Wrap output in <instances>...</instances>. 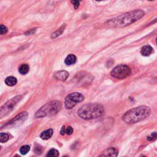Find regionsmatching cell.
I'll return each instance as SVG.
<instances>
[{"label":"cell","mask_w":157,"mask_h":157,"mask_svg":"<svg viewBox=\"0 0 157 157\" xmlns=\"http://www.w3.org/2000/svg\"><path fill=\"white\" fill-rule=\"evenodd\" d=\"M145 13L142 10H134L111 19L106 25L111 28H122L130 25L144 17Z\"/></svg>","instance_id":"cell-1"},{"label":"cell","mask_w":157,"mask_h":157,"mask_svg":"<svg viewBox=\"0 0 157 157\" xmlns=\"http://www.w3.org/2000/svg\"><path fill=\"white\" fill-rule=\"evenodd\" d=\"M150 114L151 109L149 107L140 106L127 112L123 117V120L128 124L136 123L146 119Z\"/></svg>","instance_id":"cell-2"},{"label":"cell","mask_w":157,"mask_h":157,"mask_svg":"<svg viewBox=\"0 0 157 157\" xmlns=\"http://www.w3.org/2000/svg\"><path fill=\"white\" fill-rule=\"evenodd\" d=\"M104 113V108L98 103H90L80 107L78 111V115L84 120L98 118Z\"/></svg>","instance_id":"cell-3"},{"label":"cell","mask_w":157,"mask_h":157,"mask_svg":"<svg viewBox=\"0 0 157 157\" xmlns=\"http://www.w3.org/2000/svg\"><path fill=\"white\" fill-rule=\"evenodd\" d=\"M62 103L59 101H52L41 107L36 112L34 117L36 119L56 114L61 110Z\"/></svg>","instance_id":"cell-4"},{"label":"cell","mask_w":157,"mask_h":157,"mask_svg":"<svg viewBox=\"0 0 157 157\" xmlns=\"http://www.w3.org/2000/svg\"><path fill=\"white\" fill-rule=\"evenodd\" d=\"M85 99L84 96L79 92H73L68 95L64 101V106L67 109H71L73 108L77 103L82 102Z\"/></svg>","instance_id":"cell-5"},{"label":"cell","mask_w":157,"mask_h":157,"mask_svg":"<svg viewBox=\"0 0 157 157\" xmlns=\"http://www.w3.org/2000/svg\"><path fill=\"white\" fill-rule=\"evenodd\" d=\"M131 72V68L125 64H121L116 66L111 72V75L112 78L119 79H123L127 78Z\"/></svg>","instance_id":"cell-6"},{"label":"cell","mask_w":157,"mask_h":157,"mask_svg":"<svg viewBox=\"0 0 157 157\" xmlns=\"http://www.w3.org/2000/svg\"><path fill=\"white\" fill-rule=\"evenodd\" d=\"M21 96H16L15 97L8 101L7 103L4 104L1 107V109H0V117H1V119H2L4 116L7 115L11 112L13 111L15 106L17 105V103L21 101Z\"/></svg>","instance_id":"cell-7"},{"label":"cell","mask_w":157,"mask_h":157,"mask_svg":"<svg viewBox=\"0 0 157 157\" xmlns=\"http://www.w3.org/2000/svg\"><path fill=\"white\" fill-rule=\"evenodd\" d=\"M28 117V113L26 112H21V114H19L17 116L14 117L13 120H11L10 122H8L6 126H10V125H13L16 124L17 123H21L23 122L24 120H25Z\"/></svg>","instance_id":"cell-8"},{"label":"cell","mask_w":157,"mask_h":157,"mask_svg":"<svg viewBox=\"0 0 157 157\" xmlns=\"http://www.w3.org/2000/svg\"><path fill=\"white\" fill-rule=\"evenodd\" d=\"M69 77V73L66 71H60L57 72L54 75V78L58 80L64 81Z\"/></svg>","instance_id":"cell-9"},{"label":"cell","mask_w":157,"mask_h":157,"mask_svg":"<svg viewBox=\"0 0 157 157\" xmlns=\"http://www.w3.org/2000/svg\"><path fill=\"white\" fill-rule=\"evenodd\" d=\"M119 152L115 148L111 147L106 149L105 151L103 152V154L100 155V156H117L118 155Z\"/></svg>","instance_id":"cell-10"},{"label":"cell","mask_w":157,"mask_h":157,"mask_svg":"<svg viewBox=\"0 0 157 157\" xmlns=\"http://www.w3.org/2000/svg\"><path fill=\"white\" fill-rule=\"evenodd\" d=\"M53 130L52 129H48L45 131H44L40 134V138L43 140H47L50 139L53 135Z\"/></svg>","instance_id":"cell-11"},{"label":"cell","mask_w":157,"mask_h":157,"mask_svg":"<svg viewBox=\"0 0 157 157\" xmlns=\"http://www.w3.org/2000/svg\"><path fill=\"white\" fill-rule=\"evenodd\" d=\"M153 52V48L150 46H144L141 50H140V54L142 55L147 57L149 56Z\"/></svg>","instance_id":"cell-12"},{"label":"cell","mask_w":157,"mask_h":157,"mask_svg":"<svg viewBox=\"0 0 157 157\" xmlns=\"http://www.w3.org/2000/svg\"><path fill=\"white\" fill-rule=\"evenodd\" d=\"M76 60H77V58H76V56L74 55L71 54L67 56L64 63L67 65H71V64H73L76 62Z\"/></svg>","instance_id":"cell-13"},{"label":"cell","mask_w":157,"mask_h":157,"mask_svg":"<svg viewBox=\"0 0 157 157\" xmlns=\"http://www.w3.org/2000/svg\"><path fill=\"white\" fill-rule=\"evenodd\" d=\"M17 82V80L15 77L13 76H9V77H7L5 79V83L7 85L13 87L16 85V83Z\"/></svg>","instance_id":"cell-14"},{"label":"cell","mask_w":157,"mask_h":157,"mask_svg":"<svg viewBox=\"0 0 157 157\" xmlns=\"http://www.w3.org/2000/svg\"><path fill=\"white\" fill-rule=\"evenodd\" d=\"M29 70H30L29 66L27 64H23L21 66H20L19 69V71L21 74L25 75V74H26L28 72Z\"/></svg>","instance_id":"cell-15"},{"label":"cell","mask_w":157,"mask_h":157,"mask_svg":"<svg viewBox=\"0 0 157 157\" xmlns=\"http://www.w3.org/2000/svg\"><path fill=\"white\" fill-rule=\"evenodd\" d=\"M65 27H66V24H63V25L61 27H60L58 30L56 31L55 32V33H52V38H55L58 37V36L61 35L63 33V32L64 31V28H65Z\"/></svg>","instance_id":"cell-16"},{"label":"cell","mask_w":157,"mask_h":157,"mask_svg":"<svg viewBox=\"0 0 157 157\" xmlns=\"http://www.w3.org/2000/svg\"><path fill=\"white\" fill-rule=\"evenodd\" d=\"M9 139V136L7 133H4V132H1L0 134V142L1 143H5L7 142Z\"/></svg>","instance_id":"cell-17"},{"label":"cell","mask_w":157,"mask_h":157,"mask_svg":"<svg viewBox=\"0 0 157 157\" xmlns=\"http://www.w3.org/2000/svg\"><path fill=\"white\" fill-rule=\"evenodd\" d=\"M59 156V152L57 150L55 149V148H52V149L49 150L47 154V156L54 157V156Z\"/></svg>","instance_id":"cell-18"},{"label":"cell","mask_w":157,"mask_h":157,"mask_svg":"<svg viewBox=\"0 0 157 157\" xmlns=\"http://www.w3.org/2000/svg\"><path fill=\"white\" fill-rule=\"evenodd\" d=\"M30 150V147L29 146H23L22 147H21V149H20V152H21V154L22 155H26V154H28V152Z\"/></svg>","instance_id":"cell-19"},{"label":"cell","mask_w":157,"mask_h":157,"mask_svg":"<svg viewBox=\"0 0 157 157\" xmlns=\"http://www.w3.org/2000/svg\"><path fill=\"white\" fill-rule=\"evenodd\" d=\"M156 139H157V132H152V133L150 136H148L147 138V139L148 140H149V141H154V140H155Z\"/></svg>","instance_id":"cell-20"},{"label":"cell","mask_w":157,"mask_h":157,"mask_svg":"<svg viewBox=\"0 0 157 157\" xmlns=\"http://www.w3.org/2000/svg\"><path fill=\"white\" fill-rule=\"evenodd\" d=\"M82 0H71V3L73 5L76 9H78L80 6V2Z\"/></svg>","instance_id":"cell-21"},{"label":"cell","mask_w":157,"mask_h":157,"mask_svg":"<svg viewBox=\"0 0 157 157\" xmlns=\"http://www.w3.org/2000/svg\"><path fill=\"white\" fill-rule=\"evenodd\" d=\"M7 28L5 26V25H1V28H0V34H4L6 33L7 32Z\"/></svg>","instance_id":"cell-22"},{"label":"cell","mask_w":157,"mask_h":157,"mask_svg":"<svg viewBox=\"0 0 157 157\" xmlns=\"http://www.w3.org/2000/svg\"><path fill=\"white\" fill-rule=\"evenodd\" d=\"M73 132V129L71 127H68L67 128H66V134L67 135H71Z\"/></svg>","instance_id":"cell-23"},{"label":"cell","mask_w":157,"mask_h":157,"mask_svg":"<svg viewBox=\"0 0 157 157\" xmlns=\"http://www.w3.org/2000/svg\"><path fill=\"white\" fill-rule=\"evenodd\" d=\"M60 133H61L62 135H64L66 134V128L64 126H63L62 128V130H61V131H60Z\"/></svg>","instance_id":"cell-24"},{"label":"cell","mask_w":157,"mask_h":157,"mask_svg":"<svg viewBox=\"0 0 157 157\" xmlns=\"http://www.w3.org/2000/svg\"><path fill=\"white\" fill-rule=\"evenodd\" d=\"M96 1H102V0H96Z\"/></svg>","instance_id":"cell-25"},{"label":"cell","mask_w":157,"mask_h":157,"mask_svg":"<svg viewBox=\"0 0 157 157\" xmlns=\"http://www.w3.org/2000/svg\"><path fill=\"white\" fill-rule=\"evenodd\" d=\"M148 1H153V0H148Z\"/></svg>","instance_id":"cell-26"},{"label":"cell","mask_w":157,"mask_h":157,"mask_svg":"<svg viewBox=\"0 0 157 157\" xmlns=\"http://www.w3.org/2000/svg\"><path fill=\"white\" fill-rule=\"evenodd\" d=\"M156 45H157V39H156Z\"/></svg>","instance_id":"cell-27"}]
</instances>
